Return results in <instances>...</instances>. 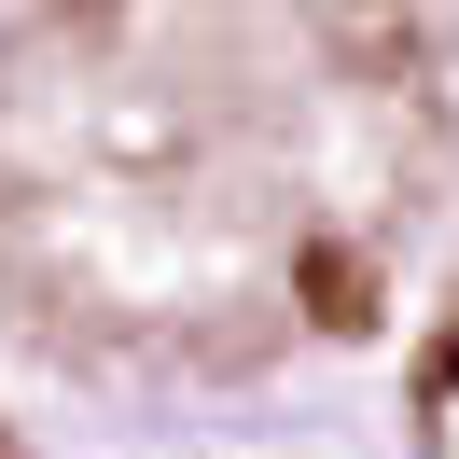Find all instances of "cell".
Segmentation results:
<instances>
[{"mask_svg":"<svg viewBox=\"0 0 459 459\" xmlns=\"http://www.w3.org/2000/svg\"><path fill=\"white\" fill-rule=\"evenodd\" d=\"M418 459H459V292H446V334L418 362Z\"/></svg>","mask_w":459,"mask_h":459,"instance_id":"2","label":"cell"},{"mask_svg":"<svg viewBox=\"0 0 459 459\" xmlns=\"http://www.w3.org/2000/svg\"><path fill=\"white\" fill-rule=\"evenodd\" d=\"M126 84H56L0 153V279L70 362L264 376L362 334L446 153L403 0H84Z\"/></svg>","mask_w":459,"mask_h":459,"instance_id":"1","label":"cell"}]
</instances>
